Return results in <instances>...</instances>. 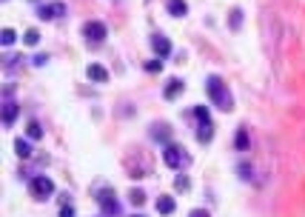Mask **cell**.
Returning <instances> with one entry per match:
<instances>
[{
    "mask_svg": "<svg viewBox=\"0 0 305 217\" xmlns=\"http://www.w3.org/2000/svg\"><path fill=\"white\" fill-rule=\"evenodd\" d=\"M97 203H100L103 215L106 217H117L120 215V203H117V194L112 192V189H100L97 192Z\"/></svg>",
    "mask_w": 305,
    "mask_h": 217,
    "instance_id": "277c9868",
    "label": "cell"
},
{
    "mask_svg": "<svg viewBox=\"0 0 305 217\" xmlns=\"http://www.w3.org/2000/svg\"><path fill=\"white\" fill-rule=\"evenodd\" d=\"M128 197H131V203H134V206H143V203H146V192H140V189H134Z\"/></svg>",
    "mask_w": 305,
    "mask_h": 217,
    "instance_id": "603a6c76",
    "label": "cell"
},
{
    "mask_svg": "<svg viewBox=\"0 0 305 217\" xmlns=\"http://www.w3.org/2000/svg\"><path fill=\"white\" fill-rule=\"evenodd\" d=\"M60 217H74V206L68 203V200L63 203V209H60Z\"/></svg>",
    "mask_w": 305,
    "mask_h": 217,
    "instance_id": "4316f807",
    "label": "cell"
},
{
    "mask_svg": "<svg viewBox=\"0 0 305 217\" xmlns=\"http://www.w3.org/2000/svg\"><path fill=\"white\" fill-rule=\"evenodd\" d=\"M240 26H243V9H234L231 11V29L240 32Z\"/></svg>",
    "mask_w": 305,
    "mask_h": 217,
    "instance_id": "ffe728a7",
    "label": "cell"
},
{
    "mask_svg": "<svg viewBox=\"0 0 305 217\" xmlns=\"http://www.w3.org/2000/svg\"><path fill=\"white\" fill-rule=\"evenodd\" d=\"M151 137L154 140H163V143H169V137H171V129L166 123H157V126H151Z\"/></svg>",
    "mask_w": 305,
    "mask_h": 217,
    "instance_id": "9a60e30c",
    "label": "cell"
},
{
    "mask_svg": "<svg viewBox=\"0 0 305 217\" xmlns=\"http://www.w3.org/2000/svg\"><path fill=\"white\" fill-rule=\"evenodd\" d=\"M163 163L169 166V169H185V166H191V154L185 151L183 146H177V143H166V148H163Z\"/></svg>",
    "mask_w": 305,
    "mask_h": 217,
    "instance_id": "7a4b0ae2",
    "label": "cell"
},
{
    "mask_svg": "<svg viewBox=\"0 0 305 217\" xmlns=\"http://www.w3.org/2000/svg\"><path fill=\"white\" fill-rule=\"evenodd\" d=\"M183 89H185V83H183L180 77H171L169 83H166V89H163V97H166V100H177L183 94Z\"/></svg>",
    "mask_w": 305,
    "mask_h": 217,
    "instance_id": "9c48e42d",
    "label": "cell"
},
{
    "mask_svg": "<svg viewBox=\"0 0 305 217\" xmlns=\"http://www.w3.org/2000/svg\"><path fill=\"white\" fill-rule=\"evenodd\" d=\"M163 69V60H146V72H160Z\"/></svg>",
    "mask_w": 305,
    "mask_h": 217,
    "instance_id": "484cf974",
    "label": "cell"
},
{
    "mask_svg": "<svg viewBox=\"0 0 305 217\" xmlns=\"http://www.w3.org/2000/svg\"><path fill=\"white\" fill-rule=\"evenodd\" d=\"M151 49H154V55L163 60V57L171 55V40L166 37V34H154V37H151Z\"/></svg>",
    "mask_w": 305,
    "mask_h": 217,
    "instance_id": "ba28073f",
    "label": "cell"
},
{
    "mask_svg": "<svg viewBox=\"0 0 305 217\" xmlns=\"http://www.w3.org/2000/svg\"><path fill=\"white\" fill-rule=\"evenodd\" d=\"M234 146H237V151H245V148H248V132H245V129H240V132H237Z\"/></svg>",
    "mask_w": 305,
    "mask_h": 217,
    "instance_id": "e0dca14e",
    "label": "cell"
},
{
    "mask_svg": "<svg viewBox=\"0 0 305 217\" xmlns=\"http://www.w3.org/2000/svg\"><path fill=\"white\" fill-rule=\"evenodd\" d=\"M49 63V55H37L34 57V66H46Z\"/></svg>",
    "mask_w": 305,
    "mask_h": 217,
    "instance_id": "83f0119b",
    "label": "cell"
},
{
    "mask_svg": "<svg viewBox=\"0 0 305 217\" xmlns=\"http://www.w3.org/2000/svg\"><path fill=\"white\" fill-rule=\"evenodd\" d=\"M23 43H26V46H37V43H40V34H37V29H29V32L23 34Z\"/></svg>",
    "mask_w": 305,
    "mask_h": 217,
    "instance_id": "d6986e66",
    "label": "cell"
},
{
    "mask_svg": "<svg viewBox=\"0 0 305 217\" xmlns=\"http://www.w3.org/2000/svg\"><path fill=\"white\" fill-rule=\"evenodd\" d=\"M154 206H157V215H163V217L174 215V209H177V203H174V197H171V194H160Z\"/></svg>",
    "mask_w": 305,
    "mask_h": 217,
    "instance_id": "30bf717a",
    "label": "cell"
},
{
    "mask_svg": "<svg viewBox=\"0 0 305 217\" xmlns=\"http://www.w3.org/2000/svg\"><path fill=\"white\" fill-rule=\"evenodd\" d=\"M29 194H32L34 200H49V197L55 194V183H52V177L34 174L32 180H29Z\"/></svg>",
    "mask_w": 305,
    "mask_h": 217,
    "instance_id": "3957f363",
    "label": "cell"
},
{
    "mask_svg": "<svg viewBox=\"0 0 305 217\" xmlns=\"http://www.w3.org/2000/svg\"><path fill=\"white\" fill-rule=\"evenodd\" d=\"M166 9H169L171 17H185V14H188V3H185V0H169Z\"/></svg>",
    "mask_w": 305,
    "mask_h": 217,
    "instance_id": "7c38bea8",
    "label": "cell"
},
{
    "mask_svg": "<svg viewBox=\"0 0 305 217\" xmlns=\"http://www.w3.org/2000/svg\"><path fill=\"white\" fill-rule=\"evenodd\" d=\"M26 135H29V140H40V137H43V126L37 123V120H29V126H26Z\"/></svg>",
    "mask_w": 305,
    "mask_h": 217,
    "instance_id": "2e32d148",
    "label": "cell"
},
{
    "mask_svg": "<svg viewBox=\"0 0 305 217\" xmlns=\"http://www.w3.org/2000/svg\"><path fill=\"white\" fill-rule=\"evenodd\" d=\"M194 117H197V123H200V120H211V114H208V109H205V106H194Z\"/></svg>",
    "mask_w": 305,
    "mask_h": 217,
    "instance_id": "44dd1931",
    "label": "cell"
},
{
    "mask_svg": "<svg viewBox=\"0 0 305 217\" xmlns=\"http://www.w3.org/2000/svg\"><path fill=\"white\" fill-rule=\"evenodd\" d=\"M14 151H17V157H20V160H29L34 154V151H32V143H29V140H23V137H17V140H14Z\"/></svg>",
    "mask_w": 305,
    "mask_h": 217,
    "instance_id": "5bb4252c",
    "label": "cell"
},
{
    "mask_svg": "<svg viewBox=\"0 0 305 217\" xmlns=\"http://www.w3.org/2000/svg\"><path fill=\"white\" fill-rule=\"evenodd\" d=\"M188 186H191V183H188V177H185V174H180V177L174 180V189H177V192H188Z\"/></svg>",
    "mask_w": 305,
    "mask_h": 217,
    "instance_id": "7402d4cb",
    "label": "cell"
},
{
    "mask_svg": "<svg viewBox=\"0 0 305 217\" xmlns=\"http://www.w3.org/2000/svg\"><path fill=\"white\" fill-rule=\"evenodd\" d=\"M83 34H86V40H89L91 46H100V43H106L109 29H106L100 20H89L86 26H83Z\"/></svg>",
    "mask_w": 305,
    "mask_h": 217,
    "instance_id": "5b68a950",
    "label": "cell"
},
{
    "mask_svg": "<svg viewBox=\"0 0 305 217\" xmlns=\"http://www.w3.org/2000/svg\"><path fill=\"white\" fill-rule=\"evenodd\" d=\"M17 63H23L20 55H11V57H6V60H3V66H6V69H14Z\"/></svg>",
    "mask_w": 305,
    "mask_h": 217,
    "instance_id": "cb8c5ba5",
    "label": "cell"
},
{
    "mask_svg": "<svg viewBox=\"0 0 305 217\" xmlns=\"http://www.w3.org/2000/svg\"><path fill=\"white\" fill-rule=\"evenodd\" d=\"M86 74H89V80H94V83H109V72L103 66H97V63H91Z\"/></svg>",
    "mask_w": 305,
    "mask_h": 217,
    "instance_id": "4fadbf2b",
    "label": "cell"
},
{
    "mask_svg": "<svg viewBox=\"0 0 305 217\" xmlns=\"http://www.w3.org/2000/svg\"><path fill=\"white\" fill-rule=\"evenodd\" d=\"M17 114H20V106L11 100V97H6V100H3V126H6V129H11V126H14V120H17Z\"/></svg>",
    "mask_w": 305,
    "mask_h": 217,
    "instance_id": "52a82bcc",
    "label": "cell"
},
{
    "mask_svg": "<svg viewBox=\"0 0 305 217\" xmlns=\"http://www.w3.org/2000/svg\"><path fill=\"white\" fill-rule=\"evenodd\" d=\"M205 91H208V97H211V103H214L217 109H223V112H231V109H234V97H231L228 86L223 83V77L208 74V77H205Z\"/></svg>",
    "mask_w": 305,
    "mask_h": 217,
    "instance_id": "6da1fadb",
    "label": "cell"
},
{
    "mask_svg": "<svg viewBox=\"0 0 305 217\" xmlns=\"http://www.w3.org/2000/svg\"><path fill=\"white\" fill-rule=\"evenodd\" d=\"M211 137H214V123H211V120H200V126H197V140H200V143H211Z\"/></svg>",
    "mask_w": 305,
    "mask_h": 217,
    "instance_id": "8fae6325",
    "label": "cell"
},
{
    "mask_svg": "<svg viewBox=\"0 0 305 217\" xmlns=\"http://www.w3.org/2000/svg\"><path fill=\"white\" fill-rule=\"evenodd\" d=\"M188 217H211V215H208L205 209H194V212H191V215H188Z\"/></svg>",
    "mask_w": 305,
    "mask_h": 217,
    "instance_id": "f1b7e54d",
    "label": "cell"
},
{
    "mask_svg": "<svg viewBox=\"0 0 305 217\" xmlns=\"http://www.w3.org/2000/svg\"><path fill=\"white\" fill-rule=\"evenodd\" d=\"M14 40H17L14 29H3V32H0V43H3V46H11Z\"/></svg>",
    "mask_w": 305,
    "mask_h": 217,
    "instance_id": "ac0fdd59",
    "label": "cell"
},
{
    "mask_svg": "<svg viewBox=\"0 0 305 217\" xmlns=\"http://www.w3.org/2000/svg\"><path fill=\"white\" fill-rule=\"evenodd\" d=\"M37 17L40 20H60V17H66V3H46L37 9Z\"/></svg>",
    "mask_w": 305,
    "mask_h": 217,
    "instance_id": "8992f818",
    "label": "cell"
},
{
    "mask_svg": "<svg viewBox=\"0 0 305 217\" xmlns=\"http://www.w3.org/2000/svg\"><path fill=\"white\" fill-rule=\"evenodd\" d=\"M240 174H243V180H251V177H254V169H251V166H245V163H243V166H240Z\"/></svg>",
    "mask_w": 305,
    "mask_h": 217,
    "instance_id": "d4e9b609",
    "label": "cell"
}]
</instances>
